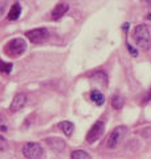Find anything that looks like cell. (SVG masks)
Segmentation results:
<instances>
[{
  "instance_id": "obj_1",
  "label": "cell",
  "mask_w": 151,
  "mask_h": 159,
  "mask_svg": "<svg viewBox=\"0 0 151 159\" xmlns=\"http://www.w3.org/2000/svg\"><path fill=\"white\" fill-rule=\"evenodd\" d=\"M134 40L140 49L149 51L151 48V31H150V28L146 25V24L137 25L134 29Z\"/></svg>"
},
{
  "instance_id": "obj_2",
  "label": "cell",
  "mask_w": 151,
  "mask_h": 159,
  "mask_svg": "<svg viewBox=\"0 0 151 159\" xmlns=\"http://www.w3.org/2000/svg\"><path fill=\"white\" fill-rule=\"evenodd\" d=\"M25 51H27V43L23 39H13L4 47V53L9 57H19Z\"/></svg>"
},
{
  "instance_id": "obj_3",
  "label": "cell",
  "mask_w": 151,
  "mask_h": 159,
  "mask_svg": "<svg viewBox=\"0 0 151 159\" xmlns=\"http://www.w3.org/2000/svg\"><path fill=\"white\" fill-rule=\"evenodd\" d=\"M42 147L40 143L36 142H27L23 146V155L28 159H40L42 157Z\"/></svg>"
},
{
  "instance_id": "obj_4",
  "label": "cell",
  "mask_w": 151,
  "mask_h": 159,
  "mask_svg": "<svg viewBox=\"0 0 151 159\" xmlns=\"http://www.w3.org/2000/svg\"><path fill=\"white\" fill-rule=\"evenodd\" d=\"M25 36L29 39V41L33 44H42V43L48 41L49 32H48L47 28H36V29H32V31L25 32Z\"/></svg>"
},
{
  "instance_id": "obj_5",
  "label": "cell",
  "mask_w": 151,
  "mask_h": 159,
  "mask_svg": "<svg viewBox=\"0 0 151 159\" xmlns=\"http://www.w3.org/2000/svg\"><path fill=\"white\" fill-rule=\"evenodd\" d=\"M104 131H105V122L104 121H97L94 125L91 126L90 130L87 131V134H86V142L89 143V145L97 142L102 137Z\"/></svg>"
},
{
  "instance_id": "obj_6",
  "label": "cell",
  "mask_w": 151,
  "mask_h": 159,
  "mask_svg": "<svg viewBox=\"0 0 151 159\" xmlns=\"http://www.w3.org/2000/svg\"><path fill=\"white\" fill-rule=\"evenodd\" d=\"M126 131H127L126 126H118V127H115L114 130L111 131L110 137L108 139V147L109 148H115L117 146L119 145V142L122 141V138L125 137Z\"/></svg>"
},
{
  "instance_id": "obj_7",
  "label": "cell",
  "mask_w": 151,
  "mask_h": 159,
  "mask_svg": "<svg viewBox=\"0 0 151 159\" xmlns=\"http://www.w3.org/2000/svg\"><path fill=\"white\" fill-rule=\"evenodd\" d=\"M27 103V96L24 93H19L16 96L13 97V101L11 103V111L12 113H16L19 110H21V109L25 106Z\"/></svg>"
},
{
  "instance_id": "obj_8",
  "label": "cell",
  "mask_w": 151,
  "mask_h": 159,
  "mask_svg": "<svg viewBox=\"0 0 151 159\" xmlns=\"http://www.w3.org/2000/svg\"><path fill=\"white\" fill-rule=\"evenodd\" d=\"M45 142H47V145L49 146L53 151H56V152H61L65 148V141H64V139H61V138L51 137V138H48Z\"/></svg>"
},
{
  "instance_id": "obj_9",
  "label": "cell",
  "mask_w": 151,
  "mask_h": 159,
  "mask_svg": "<svg viewBox=\"0 0 151 159\" xmlns=\"http://www.w3.org/2000/svg\"><path fill=\"white\" fill-rule=\"evenodd\" d=\"M69 11V4L68 3H58L55 7V9L52 11V19L53 20H60L64 15H66V12Z\"/></svg>"
},
{
  "instance_id": "obj_10",
  "label": "cell",
  "mask_w": 151,
  "mask_h": 159,
  "mask_svg": "<svg viewBox=\"0 0 151 159\" xmlns=\"http://www.w3.org/2000/svg\"><path fill=\"white\" fill-rule=\"evenodd\" d=\"M58 127H60L61 130L64 131L65 135H68V137H70L72 134H73V131H74V125H73L72 122H69V121H62V122H60V123H58Z\"/></svg>"
},
{
  "instance_id": "obj_11",
  "label": "cell",
  "mask_w": 151,
  "mask_h": 159,
  "mask_svg": "<svg viewBox=\"0 0 151 159\" xmlns=\"http://www.w3.org/2000/svg\"><path fill=\"white\" fill-rule=\"evenodd\" d=\"M20 12H21V7L19 3H13L11 9H9V13H8V20H17L19 16H20Z\"/></svg>"
},
{
  "instance_id": "obj_12",
  "label": "cell",
  "mask_w": 151,
  "mask_h": 159,
  "mask_svg": "<svg viewBox=\"0 0 151 159\" xmlns=\"http://www.w3.org/2000/svg\"><path fill=\"white\" fill-rule=\"evenodd\" d=\"M90 98L93 99V101L97 103V105H104V102H105V96H104V94H102L100 90H97V89L91 90Z\"/></svg>"
},
{
  "instance_id": "obj_13",
  "label": "cell",
  "mask_w": 151,
  "mask_h": 159,
  "mask_svg": "<svg viewBox=\"0 0 151 159\" xmlns=\"http://www.w3.org/2000/svg\"><path fill=\"white\" fill-rule=\"evenodd\" d=\"M72 159H91L85 150H76L72 152Z\"/></svg>"
},
{
  "instance_id": "obj_14",
  "label": "cell",
  "mask_w": 151,
  "mask_h": 159,
  "mask_svg": "<svg viewBox=\"0 0 151 159\" xmlns=\"http://www.w3.org/2000/svg\"><path fill=\"white\" fill-rule=\"evenodd\" d=\"M111 105H113L115 109H121L123 106V98L118 96V94H115V96L111 98Z\"/></svg>"
},
{
  "instance_id": "obj_15",
  "label": "cell",
  "mask_w": 151,
  "mask_h": 159,
  "mask_svg": "<svg viewBox=\"0 0 151 159\" xmlns=\"http://www.w3.org/2000/svg\"><path fill=\"white\" fill-rule=\"evenodd\" d=\"M11 70H12V64L3 62L2 60H0V72L2 73H9Z\"/></svg>"
},
{
  "instance_id": "obj_16",
  "label": "cell",
  "mask_w": 151,
  "mask_h": 159,
  "mask_svg": "<svg viewBox=\"0 0 151 159\" xmlns=\"http://www.w3.org/2000/svg\"><path fill=\"white\" fill-rule=\"evenodd\" d=\"M7 130H8V126H7L6 118H3L0 116V131H7Z\"/></svg>"
},
{
  "instance_id": "obj_17",
  "label": "cell",
  "mask_w": 151,
  "mask_h": 159,
  "mask_svg": "<svg viewBox=\"0 0 151 159\" xmlns=\"http://www.w3.org/2000/svg\"><path fill=\"white\" fill-rule=\"evenodd\" d=\"M6 147H7V141H6V138L0 135V151L6 150Z\"/></svg>"
},
{
  "instance_id": "obj_18",
  "label": "cell",
  "mask_w": 151,
  "mask_h": 159,
  "mask_svg": "<svg viewBox=\"0 0 151 159\" xmlns=\"http://www.w3.org/2000/svg\"><path fill=\"white\" fill-rule=\"evenodd\" d=\"M127 48H129V52H130L131 54H133L134 57H137V56H138V52H137V49H135V48H133V47L130 45V44H127Z\"/></svg>"
},
{
  "instance_id": "obj_19",
  "label": "cell",
  "mask_w": 151,
  "mask_h": 159,
  "mask_svg": "<svg viewBox=\"0 0 151 159\" xmlns=\"http://www.w3.org/2000/svg\"><path fill=\"white\" fill-rule=\"evenodd\" d=\"M147 17H149V19H150V20H151V13H150V15H149V16H147Z\"/></svg>"
}]
</instances>
